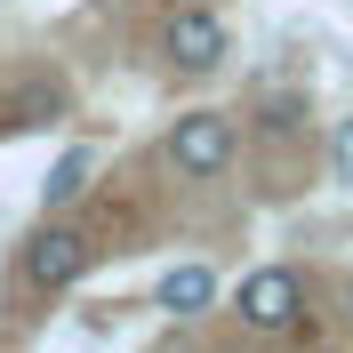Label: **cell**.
<instances>
[{
    "label": "cell",
    "mask_w": 353,
    "mask_h": 353,
    "mask_svg": "<svg viewBox=\"0 0 353 353\" xmlns=\"http://www.w3.org/2000/svg\"><path fill=\"white\" fill-rule=\"evenodd\" d=\"M233 313H241V330H257V337H289V330H305V281H297L289 265H257V273H241V289H233Z\"/></svg>",
    "instance_id": "obj_3"
},
{
    "label": "cell",
    "mask_w": 353,
    "mask_h": 353,
    "mask_svg": "<svg viewBox=\"0 0 353 353\" xmlns=\"http://www.w3.org/2000/svg\"><path fill=\"white\" fill-rule=\"evenodd\" d=\"M88 257H97V249H88V233L65 217V209H57V217H41L32 233H24V249H17V281L32 289V297H57V289H72V281L88 273Z\"/></svg>",
    "instance_id": "obj_1"
},
{
    "label": "cell",
    "mask_w": 353,
    "mask_h": 353,
    "mask_svg": "<svg viewBox=\"0 0 353 353\" xmlns=\"http://www.w3.org/2000/svg\"><path fill=\"white\" fill-rule=\"evenodd\" d=\"M345 313H353V281H345Z\"/></svg>",
    "instance_id": "obj_9"
},
{
    "label": "cell",
    "mask_w": 353,
    "mask_h": 353,
    "mask_svg": "<svg viewBox=\"0 0 353 353\" xmlns=\"http://www.w3.org/2000/svg\"><path fill=\"white\" fill-rule=\"evenodd\" d=\"M330 169H337V185H353V121H337V137H330Z\"/></svg>",
    "instance_id": "obj_8"
},
{
    "label": "cell",
    "mask_w": 353,
    "mask_h": 353,
    "mask_svg": "<svg viewBox=\"0 0 353 353\" xmlns=\"http://www.w3.org/2000/svg\"><path fill=\"white\" fill-rule=\"evenodd\" d=\"M161 57H169L176 72H217L225 57H233L225 17H217V8H176V17L161 24Z\"/></svg>",
    "instance_id": "obj_4"
},
{
    "label": "cell",
    "mask_w": 353,
    "mask_h": 353,
    "mask_svg": "<svg viewBox=\"0 0 353 353\" xmlns=\"http://www.w3.org/2000/svg\"><path fill=\"white\" fill-rule=\"evenodd\" d=\"M88 176H97V153H88V145H65V153H57V169L41 176V217L72 209V201L88 193Z\"/></svg>",
    "instance_id": "obj_6"
},
{
    "label": "cell",
    "mask_w": 353,
    "mask_h": 353,
    "mask_svg": "<svg viewBox=\"0 0 353 353\" xmlns=\"http://www.w3.org/2000/svg\"><path fill=\"white\" fill-rule=\"evenodd\" d=\"M48 121H65V81H48V72L0 105V129H48Z\"/></svg>",
    "instance_id": "obj_7"
},
{
    "label": "cell",
    "mask_w": 353,
    "mask_h": 353,
    "mask_svg": "<svg viewBox=\"0 0 353 353\" xmlns=\"http://www.w3.org/2000/svg\"><path fill=\"white\" fill-rule=\"evenodd\" d=\"M161 153H169V169H176V176H193V185L225 176V169H233V153H241V137H233V112H209V105H201V112H176Z\"/></svg>",
    "instance_id": "obj_2"
},
{
    "label": "cell",
    "mask_w": 353,
    "mask_h": 353,
    "mask_svg": "<svg viewBox=\"0 0 353 353\" xmlns=\"http://www.w3.org/2000/svg\"><path fill=\"white\" fill-rule=\"evenodd\" d=\"M153 305L176 313V321H193V313L217 305V273H209V265H169V273H161V289H153Z\"/></svg>",
    "instance_id": "obj_5"
}]
</instances>
